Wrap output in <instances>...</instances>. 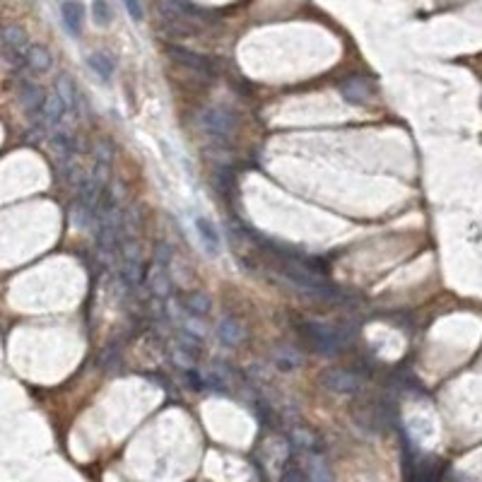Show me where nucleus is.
<instances>
[{"label":"nucleus","mask_w":482,"mask_h":482,"mask_svg":"<svg viewBox=\"0 0 482 482\" xmlns=\"http://www.w3.org/2000/svg\"><path fill=\"white\" fill-rule=\"evenodd\" d=\"M0 41H3L5 53H8V58L12 63H22L24 61V56H27V51H29V41H27L24 29L15 27V24H10V27H5L3 31H0Z\"/></svg>","instance_id":"nucleus-4"},{"label":"nucleus","mask_w":482,"mask_h":482,"mask_svg":"<svg viewBox=\"0 0 482 482\" xmlns=\"http://www.w3.org/2000/svg\"><path fill=\"white\" fill-rule=\"evenodd\" d=\"M92 17H94V22H97L99 27H106V24H111L113 12L109 8V3H106V0H94V3H92Z\"/></svg>","instance_id":"nucleus-21"},{"label":"nucleus","mask_w":482,"mask_h":482,"mask_svg":"<svg viewBox=\"0 0 482 482\" xmlns=\"http://www.w3.org/2000/svg\"><path fill=\"white\" fill-rule=\"evenodd\" d=\"M340 92H342V97L350 101V104H364L371 94L366 80H347L345 85L340 87Z\"/></svg>","instance_id":"nucleus-15"},{"label":"nucleus","mask_w":482,"mask_h":482,"mask_svg":"<svg viewBox=\"0 0 482 482\" xmlns=\"http://www.w3.org/2000/svg\"><path fill=\"white\" fill-rule=\"evenodd\" d=\"M193 225H195V232H198L205 253L210 258H217L222 253V239H220V232H217V227H215V222L207 220L205 215H195Z\"/></svg>","instance_id":"nucleus-5"},{"label":"nucleus","mask_w":482,"mask_h":482,"mask_svg":"<svg viewBox=\"0 0 482 482\" xmlns=\"http://www.w3.org/2000/svg\"><path fill=\"white\" fill-rule=\"evenodd\" d=\"M234 123H237V118L227 106H210V109L200 113V128L210 138H217V140L232 135Z\"/></svg>","instance_id":"nucleus-2"},{"label":"nucleus","mask_w":482,"mask_h":482,"mask_svg":"<svg viewBox=\"0 0 482 482\" xmlns=\"http://www.w3.org/2000/svg\"><path fill=\"white\" fill-rule=\"evenodd\" d=\"M272 364H275L277 371H294L297 366L304 364V357L299 350H294V347H277L275 352H272Z\"/></svg>","instance_id":"nucleus-9"},{"label":"nucleus","mask_w":482,"mask_h":482,"mask_svg":"<svg viewBox=\"0 0 482 482\" xmlns=\"http://www.w3.org/2000/svg\"><path fill=\"white\" fill-rule=\"evenodd\" d=\"M56 94H58V97L63 99V104H66L68 111H78L80 94H78V90H75L73 80L68 78V75H61L58 82H56Z\"/></svg>","instance_id":"nucleus-14"},{"label":"nucleus","mask_w":482,"mask_h":482,"mask_svg":"<svg viewBox=\"0 0 482 482\" xmlns=\"http://www.w3.org/2000/svg\"><path fill=\"white\" fill-rule=\"evenodd\" d=\"M292 443H294L297 448H304V451H312V453H319L321 446H323L319 434L312 432V429H307V427L292 429Z\"/></svg>","instance_id":"nucleus-13"},{"label":"nucleus","mask_w":482,"mask_h":482,"mask_svg":"<svg viewBox=\"0 0 482 482\" xmlns=\"http://www.w3.org/2000/svg\"><path fill=\"white\" fill-rule=\"evenodd\" d=\"M179 350H183L186 354H191V357L195 359V357H198V352H200V338H198V335H193V333H188V331H181L179 333Z\"/></svg>","instance_id":"nucleus-22"},{"label":"nucleus","mask_w":482,"mask_h":482,"mask_svg":"<svg viewBox=\"0 0 482 482\" xmlns=\"http://www.w3.org/2000/svg\"><path fill=\"white\" fill-rule=\"evenodd\" d=\"M321 386L333 393H354L359 391L362 379L357 371L350 369H326L321 374Z\"/></svg>","instance_id":"nucleus-3"},{"label":"nucleus","mask_w":482,"mask_h":482,"mask_svg":"<svg viewBox=\"0 0 482 482\" xmlns=\"http://www.w3.org/2000/svg\"><path fill=\"white\" fill-rule=\"evenodd\" d=\"M24 63L31 68L34 73H48L51 71V51L46 46H39V43H34V46H29L27 56H24Z\"/></svg>","instance_id":"nucleus-12"},{"label":"nucleus","mask_w":482,"mask_h":482,"mask_svg":"<svg viewBox=\"0 0 482 482\" xmlns=\"http://www.w3.org/2000/svg\"><path fill=\"white\" fill-rule=\"evenodd\" d=\"M20 99H22V104H24V109H27L29 113H39V111H43V94H41V90L36 85H31L29 80H22L20 82Z\"/></svg>","instance_id":"nucleus-11"},{"label":"nucleus","mask_w":482,"mask_h":482,"mask_svg":"<svg viewBox=\"0 0 482 482\" xmlns=\"http://www.w3.org/2000/svg\"><path fill=\"white\" fill-rule=\"evenodd\" d=\"M181 307L186 309L191 316H205L207 312H210L212 302L205 292H191V294H186L181 299Z\"/></svg>","instance_id":"nucleus-16"},{"label":"nucleus","mask_w":482,"mask_h":482,"mask_svg":"<svg viewBox=\"0 0 482 482\" xmlns=\"http://www.w3.org/2000/svg\"><path fill=\"white\" fill-rule=\"evenodd\" d=\"M299 331L304 335V340H307L316 352L328 354V357L340 354L342 350H345V345H347L345 335H342L338 328L326 326V323L304 321V323H299Z\"/></svg>","instance_id":"nucleus-1"},{"label":"nucleus","mask_w":482,"mask_h":482,"mask_svg":"<svg viewBox=\"0 0 482 482\" xmlns=\"http://www.w3.org/2000/svg\"><path fill=\"white\" fill-rule=\"evenodd\" d=\"M66 104H63V99L58 97V94H48L46 99H43V118L48 120V123H58V120H63V116H66Z\"/></svg>","instance_id":"nucleus-19"},{"label":"nucleus","mask_w":482,"mask_h":482,"mask_svg":"<svg viewBox=\"0 0 482 482\" xmlns=\"http://www.w3.org/2000/svg\"><path fill=\"white\" fill-rule=\"evenodd\" d=\"M123 5H125V10H128V15H130L133 22H143L145 10H143L140 0H123Z\"/></svg>","instance_id":"nucleus-26"},{"label":"nucleus","mask_w":482,"mask_h":482,"mask_svg":"<svg viewBox=\"0 0 482 482\" xmlns=\"http://www.w3.org/2000/svg\"><path fill=\"white\" fill-rule=\"evenodd\" d=\"M150 289L155 297H160V299H167L171 294V289H174V282H171V275H169V268H164V265H157L155 263V270H152L150 275Z\"/></svg>","instance_id":"nucleus-10"},{"label":"nucleus","mask_w":482,"mask_h":482,"mask_svg":"<svg viewBox=\"0 0 482 482\" xmlns=\"http://www.w3.org/2000/svg\"><path fill=\"white\" fill-rule=\"evenodd\" d=\"M217 338H220L222 345L239 347L241 342H244V338H246L244 326H241L237 319H232V316H225V319L217 323Z\"/></svg>","instance_id":"nucleus-8"},{"label":"nucleus","mask_w":482,"mask_h":482,"mask_svg":"<svg viewBox=\"0 0 482 482\" xmlns=\"http://www.w3.org/2000/svg\"><path fill=\"white\" fill-rule=\"evenodd\" d=\"M282 482H307V473L302 471L299 463L287 461V466L282 471Z\"/></svg>","instance_id":"nucleus-24"},{"label":"nucleus","mask_w":482,"mask_h":482,"mask_svg":"<svg viewBox=\"0 0 482 482\" xmlns=\"http://www.w3.org/2000/svg\"><path fill=\"white\" fill-rule=\"evenodd\" d=\"M408 482H439V471L429 461L412 463Z\"/></svg>","instance_id":"nucleus-18"},{"label":"nucleus","mask_w":482,"mask_h":482,"mask_svg":"<svg viewBox=\"0 0 482 482\" xmlns=\"http://www.w3.org/2000/svg\"><path fill=\"white\" fill-rule=\"evenodd\" d=\"M309 480H312V482H333V475H331V471H328L326 461H323L319 453H314V458H312Z\"/></svg>","instance_id":"nucleus-20"},{"label":"nucleus","mask_w":482,"mask_h":482,"mask_svg":"<svg viewBox=\"0 0 482 482\" xmlns=\"http://www.w3.org/2000/svg\"><path fill=\"white\" fill-rule=\"evenodd\" d=\"M169 56H171V58H174L176 63H181V66L191 68V71L200 73V75H210V73H212L210 61H207L205 56H198V53H193V51H188V48L169 46Z\"/></svg>","instance_id":"nucleus-6"},{"label":"nucleus","mask_w":482,"mask_h":482,"mask_svg":"<svg viewBox=\"0 0 482 482\" xmlns=\"http://www.w3.org/2000/svg\"><path fill=\"white\" fill-rule=\"evenodd\" d=\"M113 157H116V150H113L111 140H99L97 143V152H94V162L109 164V167H111Z\"/></svg>","instance_id":"nucleus-23"},{"label":"nucleus","mask_w":482,"mask_h":482,"mask_svg":"<svg viewBox=\"0 0 482 482\" xmlns=\"http://www.w3.org/2000/svg\"><path fill=\"white\" fill-rule=\"evenodd\" d=\"M87 66L97 73V78L101 82H109L113 78V71H116V63H113L111 56H106V53H92L90 58H87Z\"/></svg>","instance_id":"nucleus-17"},{"label":"nucleus","mask_w":482,"mask_h":482,"mask_svg":"<svg viewBox=\"0 0 482 482\" xmlns=\"http://www.w3.org/2000/svg\"><path fill=\"white\" fill-rule=\"evenodd\" d=\"M61 15H63V27L68 29V34L78 36L85 24V5L78 0H68L61 5Z\"/></svg>","instance_id":"nucleus-7"},{"label":"nucleus","mask_w":482,"mask_h":482,"mask_svg":"<svg viewBox=\"0 0 482 482\" xmlns=\"http://www.w3.org/2000/svg\"><path fill=\"white\" fill-rule=\"evenodd\" d=\"M171 258H174V249H171L167 241H160V244L155 246V263L164 265V268H169Z\"/></svg>","instance_id":"nucleus-25"}]
</instances>
